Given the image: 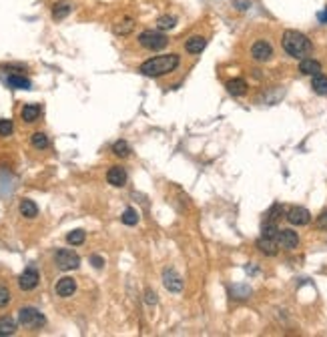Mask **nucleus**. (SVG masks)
<instances>
[{
    "instance_id": "obj_2",
    "label": "nucleus",
    "mask_w": 327,
    "mask_h": 337,
    "mask_svg": "<svg viewBox=\"0 0 327 337\" xmlns=\"http://www.w3.org/2000/svg\"><path fill=\"white\" fill-rule=\"evenodd\" d=\"M281 44H283V50L293 58H305L313 50L311 40L297 30H285L283 38H281Z\"/></svg>"
},
{
    "instance_id": "obj_8",
    "label": "nucleus",
    "mask_w": 327,
    "mask_h": 337,
    "mask_svg": "<svg viewBox=\"0 0 327 337\" xmlns=\"http://www.w3.org/2000/svg\"><path fill=\"white\" fill-rule=\"evenodd\" d=\"M251 56H253L257 62H267V60L273 56V46H271L267 40H257V42L251 46Z\"/></svg>"
},
{
    "instance_id": "obj_34",
    "label": "nucleus",
    "mask_w": 327,
    "mask_h": 337,
    "mask_svg": "<svg viewBox=\"0 0 327 337\" xmlns=\"http://www.w3.org/2000/svg\"><path fill=\"white\" fill-rule=\"evenodd\" d=\"M144 295H146V303H148V305H154V303H156V293H152L150 289H146Z\"/></svg>"
},
{
    "instance_id": "obj_23",
    "label": "nucleus",
    "mask_w": 327,
    "mask_h": 337,
    "mask_svg": "<svg viewBox=\"0 0 327 337\" xmlns=\"http://www.w3.org/2000/svg\"><path fill=\"white\" fill-rule=\"evenodd\" d=\"M30 142H32V146L34 148H38V150H44V148H48V136L44 134V132H34L32 136H30Z\"/></svg>"
},
{
    "instance_id": "obj_11",
    "label": "nucleus",
    "mask_w": 327,
    "mask_h": 337,
    "mask_svg": "<svg viewBox=\"0 0 327 337\" xmlns=\"http://www.w3.org/2000/svg\"><path fill=\"white\" fill-rule=\"evenodd\" d=\"M54 291H56L58 297H70L76 291V281L72 277H62V279H58Z\"/></svg>"
},
{
    "instance_id": "obj_20",
    "label": "nucleus",
    "mask_w": 327,
    "mask_h": 337,
    "mask_svg": "<svg viewBox=\"0 0 327 337\" xmlns=\"http://www.w3.org/2000/svg\"><path fill=\"white\" fill-rule=\"evenodd\" d=\"M20 215L26 217V219H34V217L38 215V207L34 205V201L22 199V201H20Z\"/></svg>"
},
{
    "instance_id": "obj_15",
    "label": "nucleus",
    "mask_w": 327,
    "mask_h": 337,
    "mask_svg": "<svg viewBox=\"0 0 327 337\" xmlns=\"http://www.w3.org/2000/svg\"><path fill=\"white\" fill-rule=\"evenodd\" d=\"M299 70L303 72V74H309V76H315V74H319L321 72V64L315 60V58H301V62H299Z\"/></svg>"
},
{
    "instance_id": "obj_16",
    "label": "nucleus",
    "mask_w": 327,
    "mask_h": 337,
    "mask_svg": "<svg viewBox=\"0 0 327 337\" xmlns=\"http://www.w3.org/2000/svg\"><path fill=\"white\" fill-rule=\"evenodd\" d=\"M40 112H42L40 104H24L20 114H22V120H24V122H34V120H38Z\"/></svg>"
},
{
    "instance_id": "obj_30",
    "label": "nucleus",
    "mask_w": 327,
    "mask_h": 337,
    "mask_svg": "<svg viewBox=\"0 0 327 337\" xmlns=\"http://www.w3.org/2000/svg\"><path fill=\"white\" fill-rule=\"evenodd\" d=\"M277 233H279V227L275 225V221H267V223L263 225V237L277 239Z\"/></svg>"
},
{
    "instance_id": "obj_1",
    "label": "nucleus",
    "mask_w": 327,
    "mask_h": 337,
    "mask_svg": "<svg viewBox=\"0 0 327 337\" xmlns=\"http://www.w3.org/2000/svg\"><path fill=\"white\" fill-rule=\"evenodd\" d=\"M179 64H181L179 54H175V52H171V54H160V56H152V58L144 60V62L140 64L138 72L144 74V76H152V78H154V76H165V74L173 72Z\"/></svg>"
},
{
    "instance_id": "obj_7",
    "label": "nucleus",
    "mask_w": 327,
    "mask_h": 337,
    "mask_svg": "<svg viewBox=\"0 0 327 337\" xmlns=\"http://www.w3.org/2000/svg\"><path fill=\"white\" fill-rule=\"evenodd\" d=\"M162 283H165V287H167L171 293H179V291L183 289V279H181V275H179L175 269H171V267H167L165 271H162Z\"/></svg>"
},
{
    "instance_id": "obj_9",
    "label": "nucleus",
    "mask_w": 327,
    "mask_h": 337,
    "mask_svg": "<svg viewBox=\"0 0 327 337\" xmlns=\"http://www.w3.org/2000/svg\"><path fill=\"white\" fill-rule=\"evenodd\" d=\"M287 221L291 223V225H307L309 221H311V213L305 209V207H291V209H287Z\"/></svg>"
},
{
    "instance_id": "obj_13",
    "label": "nucleus",
    "mask_w": 327,
    "mask_h": 337,
    "mask_svg": "<svg viewBox=\"0 0 327 337\" xmlns=\"http://www.w3.org/2000/svg\"><path fill=\"white\" fill-rule=\"evenodd\" d=\"M277 247H279L277 239H271V237H261V239H257V249H259L263 255H269V257L277 255V251H279Z\"/></svg>"
},
{
    "instance_id": "obj_3",
    "label": "nucleus",
    "mask_w": 327,
    "mask_h": 337,
    "mask_svg": "<svg viewBox=\"0 0 327 337\" xmlns=\"http://www.w3.org/2000/svg\"><path fill=\"white\" fill-rule=\"evenodd\" d=\"M18 323L22 327H26V329H40V327H44L46 319H44V315L38 309H34V307H22L18 311Z\"/></svg>"
},
{
    "instance_id": "obj_31",
    "label": "nucleus",
    "mask_w": 327,
    "mask_h": 337,
    "mask_svg": "<svg viewBox=\"0 0 327 337\" xmlns=\"http://www.w3.org/2000/svg\"><path fill=\"white\" fill-rule=\"evenodd\" d=\"M8 303H10V291H8V287L0 285V309L6 307Z\"/></svg>"
},
{
    "instance_id": "obj_21",
    "label": "nucleus",
    "mask_w": 327,
    "mask_h": 337,
    "mask_svg": "<svg viewBox=\"0 0 327 337\" xmlns=\"http://www.w3.org/2000/svg\"><path fill=\"white\" fill-rule=\"evenodd\" d=\"M8 86H12V88H20V90H26V88H30V80L28 78H24V76H20V74H8Z\"/></svg>"
},
{
    "instance_id": "obj_28",
    "label": "nucleus",
    "mask_w": 327,
    "mask_h": 337,
    "mask_svg": "<svg viewBox=\"0 0 327 337\" xmlns=\"http://www.w3.org/2000/svg\"><path fill=\"white\" fill-rule=\"evenodd\" d=\"M84 231H80V229H76V231H72V233H68L66 235V241L70 243V245H82L84 243Z\"/></svg>"
},
{
    "instance_id": "obj_12",
    "label": "nucleus",
    "mask_w": 327,
    "mask_h": 337,
    "mask_svg": "<svg viewBox=\"0 0 327 337\" xmlns=\"http://www.w3.org/2000/svg\"><path fill=\"white\" fill-rule=\"evenodd\" d=\"M106 181L112 185V187H122L126 183V173L122 166H110L108 173H106Z\"/></svg>"
},
{
    "instance_id": "obj_10",
    "label": "nucleus",
    "mask_w": 327,
    "mask_h": 337,
    "mask_svg": "<svg viewBox=\"0 0 327 337\" xmlns=\"http://www.w3.org/2000/svg\"><path fill=\"white\" fill-rule=\"evenodd\" d=\"M277 243L283 249H295L299 245V235L293 229H279L277 233Z\"/></svg>"
},
{
    "instance_id": "obj_14",
    "label": "nucleus",
    "mask_w": 327,
    "mask_h": 337,
    "mask_svg": "<svg viewBox=\"0 0 327 337\" xmlns=\"http://www.w3.org/2000/svg\"><path fill=\"white\" fill-rule=\"evenodd\" d=\"M207 46V38L205 36H191L187 42H185V50L189 54H199L203 52V48Z\"/></svg>"
},
{
    "instance_id": "obj_22",
    "label": "nucleus",
    "mask_w": 327,
    "mask_h": 337,
    "mask_svg": "<svg viewBox=\"0 0 327 337\" xmlns=\"http://www.w3.org/2000/svg\"><path fill=\"white\" fill-rule=\"evenodd\" d=\"M311 88L317 92V94H327V76L325 74H315L313 80H311Z\"/></svg>"
},
{
    "instance_id": "obj_24",
    "label": "nucleus",
    "mask_w": 327,
    "mask_h": 337,
    "mask_svg": "<svg viewBox=\"0 0 327 337\" xmlns=\"http://www.w3.org/2000/svg\"><path fill=\"white\" fill-rule=\"evenodd\" d=\"M132 28H134V20H132V18H122V20L114 26V32L120 34V36H126Z\"/></svg>"
},
{
    "instance_id": "obj_18",
    "label": "nucleus",
    "mask_w": 327,
    "mask_h": 337,
    "mask_svg": "<svg viewBox=\"0 0 327 337\" xmlns=\"http://www.w3.org/2000/svg\"><path fill=\"white\" fill-rule=\"evenodd\" d=\"M70 10H72L70 2H66V0H60V2H56V4L52 6V18H54V20H62V18H66V16L70 14Z\"/></svg>"
},
{
    "instance_id": "obj_19",
    "label": "nucleus",
    "mask_w": 327,
    "mask_h": 337,
    "mask_svg": "<svg viewBox=\"0 0 327 337\" xmlns=\"http://www.w3.org/2000/svg\"><path fill=\"white\" fill-rule=\"evenodd\" d=\"M16 331V321L10 317V315H4V317H0V335H14Z\"/></svg>"
},
{
    "instance_id": "obj_35",
    "label": "nucleus",
    "mask_w": 327,
    "mask_h": 337,
    "mask_svg": "<svg viewBox=\"0 0 327 337\" xmlns=\"http://www.w3.org/2000/svg\"><path fill=\"white\" fill-rule=\"evenodd\" d=\"M319 20H321V22H327V8H325L323 12H319Z\"/></svg>"
},
{
    "instance_id": "obj_27",
    "label": "nucleus",
    "mask_w": 327,
    "mask_h": 337,
    "mask_svg": "<svg viewBox=\"0 0 327 337\" xmlns=\"http://www.w3.org/2000/svg\"><path fill=\"white\" fill-rule=\"evenodd\" d=\"M120 221H122L124 225H128V227H132V225H136V223H138V213H136L132 207H128V209H124V213H122Z\"/></svg>"
},
{
    "instance_id": "obj_25",
    "label": "nucleus",
    "mask_w": 327,
    "mask_h": 337,
    "mask_svg": "<svg viewBox=\"0 0 327 337\" xmlns=\"http://www.w3.org/2000/svg\"><path fill=\"white\" fill-rule=\"evenodd\" d=\"M175 24H177V18H175V16H169V14L156 18V28H158V30H171Z\"/></svg>"
},
{
    "instance_id": "obj_33",
    "label": "nucleus",
    "mask_w": 327,
    "mask_h": 337,
    "mask_svg": "<svg viewBox=\"0 0 327 337\" xmlns=\"http://www.w3.org/2000/svg\"><path fill=\"white\" fill-rule=\"evenodd\" d=\"M317 227L319 229H327V213H323V215L317 217Z\"/></svg>"
},
{
    "instance_id": "obj_4",
    "label": "nucleus",
    "mask_w": 327,
    "mask_h": 337,
    "mask_svg": "<svg viewBox=\"0 0 327 337\" xmlns=\"http://www.w3.org/2000/svg\"><path fill=\"white\" fill-rule=\"evenodd\" d=\"M138 42H140V46H144L148 50H160L169 44V38L160 30H144L138 34Z\"/></svg>"
},
{
    "instance_id": "obj_29",
    "label": "nucleus",
    "mask_w": 327,
    "mask_h": 337,
    "mask_svg": "<svg viewBox=\"0 0 327 337\" xmlns=\"http://www.w3.org/2000/svg\"><path fill=\"white\" fill-rule=\"evenodd\" d=\"M14 130V124L10 118H0V136H10Z\"/></svg>"
},
{
    "instance_id": "obj_5",
    "label": "nucleus",
    "mask_w": 327,
    "mask_h": 337,
    "mask_svg": "<svg viewBox=\"0 0 327 337\" xmlns=\"http://www.w3.org/2000/svg\"><path fill=\"white\" fill-rule=\"evenodd\" d=\"M54 263L62 271H72V269H76L80 265V257L70 249H58L54 253Z\"/></svg>"
},
{
    "instance_id": "obj_17",
    "label": "nucleus",
    "mask_w": 327,
    "mask_h": 337,
    "mask_svg": "<svg viewBox=\"0 0 327 337\" xmlns=\"http://www.w3.org/2000/svg\"><path fill=\"white\" fill-rule=\"evenodd\" d=\"M247 82L243 80V78H231L229 82H227V90L233 94V96H243L245 92H247Z\"/></svg>"
},
{
    "instance_id": "obj_6",
    "label": "nucleus",
    "mask_w": 327,
    "mask_h": 337,
    "mask_svg": "<svg viewBox=\"0 0 327 337\" xmlns=\"http://www.w3.org/2000/svg\"><path fill=\"white\" fill-rule=\"evenodd\" d=\"M38 281H40L38 271H36L34 267H28V269H24L22 275L18 277V287H20L22 291H32V289L38 285Z\"/></svg>"
},
{
    "instance_id": "obj_26",
    "label": "nucleus",
    "mask_w": 327,
    "mask_h": 337,
    "mask_svg": "<svg viewBox=\"0 0 327 337\" xmlns=\"http://www.w3.org/2000/svg\"><path fill=\"white\" fill-rule=\"evenodd\" d=\"M112 152H114L116 156L124 158V156H128V154H130V146H128V142H126V140H116V142L112 144Z\"/></svg>"
},
{
    "instance_id": "obj_32",
    "label": "nucleus",
    "mask_w": 327,
    "mask_h": 337,
    "mask_svg": "<svg viewBox=\"0 0 327 337\" xmlns=\"http://www.w3.org/2000/svg\"><path fill=\"white\" fill-rule=\"evenodd\" d=\"M90 263H92L96 269H102V265H104V259H102V257H98V255H90Z\"/></svg>"
}]
</instances>
